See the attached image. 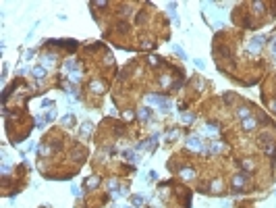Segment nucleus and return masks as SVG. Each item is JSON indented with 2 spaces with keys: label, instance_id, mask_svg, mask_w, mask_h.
<instances>
[{
  "label": "nucleus",
  "instance_id": "1",
  "mask_svg": "<svg viewBox=\"0 0 276 208\" xmlns=\"http://www.w3.org/2000/svg\"><path fill=\"white\" fill-rule=\"evenodd\" d=\"M187 144H189V148H193V150H201V140H197V137H191Z\"/></svg>",
  "mask_w": 276,
  "mask_h": 208
},
{
  "label": "nucleus",
  "instance_id": "2",
  "mask_svg": "<svg viewBox=\"0 0 276 208\" xmlns=\"http://www.w3.org/2000/svg\"><path fill=\"white\" fill-rule=\"evenodd\" d=\"M243 127H245L247 131H251V129L256 127V121H253V119H243Z\"/></svg>",
  "mask_w": 276,
  "mask_h": 208
},
{
  "label": "nucleus",
  "instance_id": "3",
  "mask_svg": "<svg viewBox=\"0 0 276 208\" xmlns=\"http://www.w3.org/2000/svg\"><path fill=\"white\" fill-rule=\"evenodd\" d=\"M239 117L247 119V117H249V108H243V106H241V108H239Z\"/></svg>",
  "mask_w": 276,
  "mask_h": 208
},
{
  "label": "nucleus",
  "instance_id": "4",
  "mask_svg": "<svg viewBox=\"0 0 276 208\" xmlns=\"http://www.w3.org/2000/svg\"><path fill=\"white\" fill-rule=\"evenodd\" d=\"M139 112H141V119H143V121H145V119L150 117V114H152V110H148V108H141Z\"/></svg>",
  "mask_w": 276,
  "mask_h": 208
},
{
  "label": "nucleus",
  "instance_id": "5",
  "mask_svg": "<svg viewBox=\"0 0 276 208\" xmlns=\"http://www.w3.org/2000/svg\"><path fill=\"white\" fill-rule=\"evenodd\" d=\"M181 175H185V177L191 179V177H193V171H191V169H185V171H181Z\"/></svg>",
  "mask_w": 276,
  "mask_h": 208
},
{
  "label": "nucleus",
  "instance_id": "6",
  "mask_svg": "<svg viewBox=\"0 0 276 208\" xmlns=\"http://www.w3.org/2000/svg\"><path fill=\"white\" fill-rule=\"evenodd\" d=\"M33 75L35 77H44V69H33Z\"/></svg>",
  "mask_w": 276,
  "mask_h": 208
}]
</instances>
